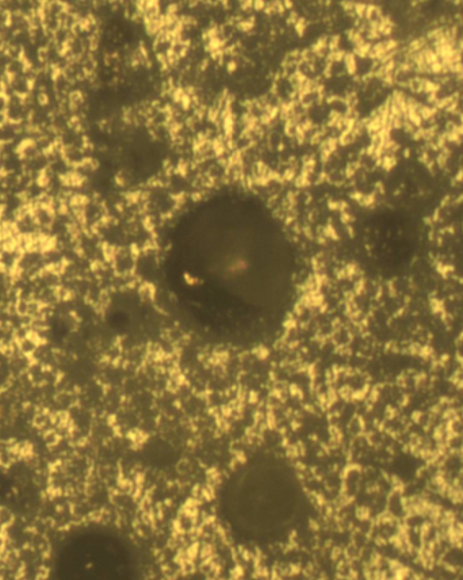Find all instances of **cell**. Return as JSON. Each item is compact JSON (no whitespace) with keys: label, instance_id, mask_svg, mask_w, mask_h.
Returning <instances> with one entry per match:
<instances>
[{"label":"cell","instance_id":"cell-2","mask_svg":"<svg viewBox=\"0 0 463 580\" xmlns=\"http://www.w3.org/2000/svg\"><path fill=\"white\" fill-rule=\"evenodd\" d=\"M39 345H41V343L35 339V336H33L30 334V335L23 338V339L18 340V350L23 354V355L33 357V354L37 351L38 346Z\"/></svg>","mask_w":463,"mask_h":580},{"label":"cell","instance_id":"cell-1","mask_svg":"<svg viewBox=\"0 0 463 580\" xmlns=\"http://www.w3.org/2000/svg\"><path fill=\"white\" fill-rule=\"evenodd\" d=\"M299 503L297 481L276 460L250 464L233 480L227 494L229 513L244 524L287 521Z\"/></svg>","mask_w":463,"mask_h":580}]
</instances>
